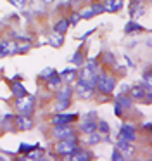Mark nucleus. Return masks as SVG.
Returning a JSON list of instances; mask_svg holds the SVG:
<instances>
[{"mask_svg": "<svg viewBox=\"0 0 152 161\" xmlns=\"http://www.w3.org/2000/svg\"><path fill=\"white\" fill-rule=\"evenodd\" d=\"M55 92H57V106H55V113L66 111V109L71 106V97H73L74 88L71 87V83H66V85H61Z\"/></svg>", "mask_w": 152, "mask_h": 161, "instance_id": "obj_2", "label": "nucleus"}, {"mask_svg": "<svg viewBox=\"0 0 152 161\" xmlns=\"http://www.w3.org/2000/svg\"><path fill=\"white\" fill-rule=\"evenodd\" d=\"M116 102L121 106V108L124 109V111H130L131 108H133V99L130 97V95H124V94H119L116 97Z\"/></svg>", "mask_w": 152, "mask_h": 161, "instance_id": "obj_17", "label": "nucleus"}, {"mask_svg": "<svg viewBox=\"0 0 152 161\" xmlns=\"http://www.w3.org/2000/svg\"><path fill=\"white\" fill-rule=\"evenodd\" d=\"M0 57H5V54L2 52V49H0Z\"/></svg>", "mask_w": 152, "mask_h": 161, "instance_id": "obj_39", "label": "nucleus"}, {"mask_svg": "<svg viewBox=\"0 0 152 161\" xmlns=\"http://www.w3.org/2000/svg\"><path fill=\"white\" fill-rule=\"evenodd\" d=\"M62 85V78H61V75L55 71V73H52L50 76L47 78V87L50 88V90H57L59 87Z\"/></svg>", "mask_w": 152, "mask_h": 161, "instance_id": "obj_16", "label": "nucleus"}, {"mask_svg": "<svg viewBox=\"0 0 152 161\" xmlns=\"http://www.w3.org/2000/svg\"><path fill=\"white\" fill-rule=\"evenodd\" d=\"M12 94L16 95V99H21L24 95H28V90L24 88V85L21 81H14L12 83Z\"/></svg>", "mask_w": 152, "mask_h": 161, "instance_id": "obj_20", "label": "nucleus"}, {"mask_svg": "<svg viewBox=\"0 0 152 161\" xmlns=\"http://www.w3.org/2000/svg\"><path fill=\"white\" fill-rule=\"evenodd\" d=\"M104 9H106V12H117L123 9V0H104Z\"/></svg>", "mask_w": 152, "mask_h": 161, "instance_id": "obj_15", "label": "nucleus"}, {"mask_svg": "<svg viewBox=\"0 0 152 161\" xmlns=\"http://www.w3.org/2000/svg\"><path fill=\"white\" fill-rule=\"evenodd\" d=\"M14 121H16V125L19 126V130H31L33 128V119H31V116L17 114L16 118H14Z\"/></svg>", "mask_w": 152, "mask_h": 161, "instance_id": "obj_13", "label": "nucleus"}, {"mask_svg": "<svg viewBox=\"0 0 152 161\" xmlns=\"http://www.w3.org/2000/svg\"><path fill=\"white\" fill-rule=\"evenodd\" d=\"M86 144H88V146H97V144H100L102 142V133L100 132H92V133H88V139L85 140Z\"/></svg>", "mask_w": 152, "mask_h": 161, "instance_id": "obj_21", "label": "nucleus"}, {"mask_svg": "<svg viewBox=\"0 0 152 161\" xmlns=\"http://www.w3.org/2000/svg\"><path fill=\"white\" fill-rule=\"evenodd\" d=\"M16 109L19 111V114L31 116L35 113V97L33 95H24L21 99H16Z\"/></svg>", "mask_w": 152, "mask_h": 161, "instance_id": "obj_5", "label": "nucleus"}, {"mask_svg": "<svg viewBox=\"0 0 152 161\" xmlns=\"http://www.w3.org/2000/svg\"><path fill=\"white\" fill-rule=\"evenodd\" d=\"M48 42H50L52 47H61L62 43H64V35H61V33H52L50 36H48Z\"/></svg>", "mask_w": 152, "mask_h": 161, "instance_id": "obj_22", "label": "nucleus"}, {"mask_svg": "<svg viewBox=\"0 0 152 161\" xmlns=\"http://www.w3.org/2000/svg\"><path fill=\"white\" fill-rule=\"evenodd\" d=\"M9 2H10V5H14L16 9H24L28 4V0H9Z\"/></svg>", "mask_w": 152, "mask_h": 161, "instance_id": "obj_30", "label": "nucleus"}, {"mask_svg": "<svg viewBox=\"0 0 152 161\" xmlns=\"http://www.w3.org/2000/svg\"><path fill=\"white\" fill-rule=\"evenodd\" d=\"M69 61H71L74 66H83V64H85V57H83V52L78 49L74 54H73V57H69Z\"/></svg>", "mask_w": 152, "mask_h": 161, "instance_id": "obj_23", "label": "nucleus"}, {"mask_svg": "<svg viewBox=\"0 0 152 161\" xmlns=\"http://www.w3.org/2000/svg\"><path fill=\"white\" fill-rule=\"evenodd\" d=\"M144 5H140V2H133V4H131V18H138V16L140 14H144Z\"/></svg>", "mask_w": 152, "mask_h": 161, "instance_id": "obj_26", "label": "nucleus"}, {"mask_svg": "<svg viewBox=\"0 0 152 161\" xmlns=\"http://www.w3.org/2000/svg\"><path fill=\"white\" fill-rule=\"evenodd\" d=\"M128 90H130V85H128V83H123V87H121V92H119V94H128Z\"/></svg>", "mask_w": 152, "mask_h": 161, "instance_id": "obj_37", "label": "nucleus"}, {"mask_svg": "<svg viewBox=\"0 0 152 161\" xmlns=\"http://www.w3.org/2000/svg\"><path fill=\"white\" fill-rule=\"evenodd\" d=\"M128 94H130V97L133 99V101H140V99H144V97H145V94H147V88H145L142 83H138V85H131L130 90H128Z\"/></svg>", "mask_w": 152, "mask_h": 161, "instance_id": "obj_11", "label": "nucleus"}, {"mask_svg": "<svg viewBox=\"0 0 152 161\" xmlns=\"http://www.w3.org/2000/svg\"><path fill=\"white\" fill-rule=\"evenodd\" d=\"M79 21H81V16H79V12H73L71 18H69V25H71V26H76Z\"/></svg>", "mask_w": 152, "mask_h": 161, "instance_id": "obj_31", "label": "nucleus"}, {"mask_svg": "<svg viewBox=\"0 0 152 161\" xmlns=\"http://www.w3.org/2000/svg\"><path fill=\"white\" fill-rule=\"evenodd\" d=\"M35 147H38V146H28V144H21V147H19V153H30L31 149H35Z\"/></svg>", "mask_w": 152, "mask_h": 161, "instance_id": "obj_36", "label": "nucleus"}, {"mask_svg": "<svg viewBox=\"0 0 152 161\" xmlns=\"http://www.w3.org/2000/svg\"><path fill=\"white\" fill-rule=\"evenodd\" d=\"M114 113H116V116H123V114H124V113H126V111H124V109L121 108V106L117 104L116 101H114Z\"/></svg>", "mask_w": 152, "mask_h": 161, "instance_id": "obj_35", "label": "nucleus"}, {"mask_svg": "<svg viewBox=\"0 0 152 161\" xmlns=\"http://www.w3.org/2000/svg\"><path fill=\"white\" fill-rule=\"evenodd\" d=\"M90 7H92V11H93V14H102V12H106V9H104V4L102 2H93L92 5H90Z\"/></svg>", "mask_w": 152, "mask_h": 161, "instance_id": "obj_29", "label": "nucleus"}, {"mask_svg": "<svg viewBox=\"0 0 152 161\" xmlns=\"http://www.w3.org/2000/svg\"><path fill=\"white\" fill-rule=\"evenodd\" d=\"M74 92H76V97H78V99H81V101H88V99H92L93 94H95V87H92L88 80L76 78Z\"/></svg>", "mask_w": 152, "mask_h": 161, "instance_id": "obj_4", "label": "nucleus"}, {"mask_svg": "<svg viewBox=\"0 0 152 161\" xmlns=\"http://www.w3.org/2000/svg\"><path fill=\"white\" fill-rule=\"evenodd\" d=\"M43 158H45L43 151L38 149V147H35V149H31L30 153H28V156L24 158V159H31V161H33V159H43Z\"/></svg>", "mask_w": 152, "mask_h": 161, "instance_id": "obj_24", "label": "nucleus"}, {"mask_svg": "<svg viewBox=\"0 0 152 161\" xmlns=\"http://www.w3.org/2000/svg\"><path fill=\"white\" fill-rule=\"evenodd\" d=\"M78 119V114L76 113H55L54 116L50 118L52 125H71L73 121Z\"/></svg>", "mask_w": 152, "mask_h": 161, "instance_id": "obj_7", "label": "nucleus"}, {"mask_svg": "<svg viewBox=\"0 0 152 161\" xmlns=\"http://www.w3.org/2000/svg\"><path fill=\"white\" fill-rule=\"evenodd\" d=\"M31 49V43H17V54H24Z\"/></svg>", "mask_w": 152, "mask_h": 161, "instance_id": "obj_32", "label": "nucleus"}, {"mask_svg": "<svg viewBox=\"0 0 152 161\" xmlns=\"http://www.w3.org/2000/svg\"><path fill=\"white\" fill-rule=\"evenodd\" d=\"M117 139L119 140H126V142H135L137 140V132L131 125H121L119 132H117Z\"/></svg>", "mask_w": 152, "mask_h": 161, "instance_id": "obj_9", "label": "nucleus"}, {"mask_svg": "<svg viewBox=\"0 0 152 161\" xmlns=\"http://www.w3.org/2000/svg\"><path fill=\"white\" fill-rule=\"evenodd\" d=\"M61 78L64 83H73V81H76V78H78V71L76 69H64L61 71Z\"/></svg>", "mask_w": 152, "mask_h": 161, "instance_id": "obj_18", "label": "nucleus"}, {"mask_svg": "<svg viewBox=\"0 0 152 161\" xmlns=\"http://www.w3.org/2000/svg\"><path fill=\"white\" fill-rule=\"evenodd\" d=\"M52 73H55V69H54V68H45V69L40 73V78H43V80H47V78L50 76Z\"/></svg>", "mask_w": 152, "mask_h": 161, "instance_id": "obj_34", "label": "nucleus"}, {"mask_svg": "<svg viewBox=\"0 0 152 161\" xmlns=\"http://www.w3.org/2000/svg\"><path fill=\"white\" fill-rule=\"evenodd\" d=\"M111 159H112V161H124V156L117 149H114L112 154H111Z\"/></svg>", "mask_w": 152, "mask_h": 161, "instance_id": "obj_33", "label": "nucleus"}, {"mask_svg": "<svg viewBox=\"0 0 152 161\" xmlns=\"http://www.w3.org/2000/svg\"><path fill=\"white\" fill-rule=\"evenodd\" d=\"M52 135L57 140L61 139H68V137L76 135V128L71 125H54V130H52Z\"/></svg>", "mask_w": 152, "mask_h": 161, "instance_id": "obj_8", "label": "nucleus"}, {"mask_svg": "<svg viewBox=\"0 0 152 161\" xmlns=\"http://www.w3.org/2000/svg\"><path fill=\"white\" fill-rule=\"evenodd\" d=\"M97 130H99L102 135H107V133L111 132V128H109V125H107V121H104V119H99V121H97Z\"/></svg>", "mask_w": 152, "mask_h": 161, "instance_id": "obj_27", "label": "nucleus"}, {"mask_svg": "<svg viewBox=\"0 0 152 161\" xmlns=\"http://www.w3.org/2000/svg\"><path fill=\"white\" fill-rule=\"evenodd\" d=\"M0 49L5 56H14V54H17V42L16 40H3V42H0Z\"/></svg>", "mask_w": 152, "mask_h": 161, "instance_id": "obj_12", "label": "nucleus"}, {"mask_svg": "<svg viewBox=\"0 0 152 161\" xmlns=\"http://www.w3.org/2000/svg\"><path fill=\"white\" fill-rule=\"evenodd\" d=\"M55 0H41V4H45V5H50V4H54Z\"/></svg>", "mask_w": 152, "mask_h": 161, "instance_id": "obj_38", "label": "nucleus"}, {"mask_svg": "<svg viewBox=\"0 0 152 161\" xmlns=\"http://www.w3.org/2000/svg\"><path fill=\"white\" fill-rule=\"evenodd\" d=\"M117 80L112 76V75H107V73H97V85H95V90H99L100 94L104 95H111L116 88Z\"/></svg>", "mask_w": 152, "mask_h": 161, "instance_id": "obj_3", "label": "nucleus"}, {"mask_svg": "<svg viewBox=\"0 0 152 161\" xmlns=\"http://www.w3.org/2000/svg\"><path fill=\"white\" fill-rule=\"evenodd\" d=\"M68 159H73V161H90V159H93V154L90 153V151L81 149V147H79V149L76 151L74 154H71Z\"/></svg>", "mask_w": 152, "mask_h": 161, "instance_id": "obj_14", "label": "nucleus"}, {"mask_svg": "<svg viewBox=\"0 0 152 161\" xmlns=\"http://www.w3.org/2000/svg\"><path fill=\"white\" fill-rule=\"evenodd\" d=\"M79 16H81V19H92L95 14H93L92 7L88 5V7H85V9H81V11H79Z\"/></svg>", "mask_w": 152, "mask_h": 161, "instance_id": "obj_28", "label": "nucleus"}, {"mask_svg": "<svg viewBox=\"0 0 152 161\" xmlns=\"http://www.w3.org/2000/svg\"><path fill=\"white\" fill-rule=\"evenodd\" d=\"M116 149L124 156V159H126V158H131L135 154V151H137L133 146V142H126V140H119V139H117V142H116Z\"/></svg>", "mask_w": 152, "mask_h": 161, "instance_id": "obj_10", "label": "nucleus"}, {"mask_svg": "<svg viewBox=\"0 0 152 161\" xmlns=\"http://www.w3.org/2000/svg\"><path fill=\"white\" fill-rule=\"evenodd\" d=\"M78 149H79V139H78L76 135L68 137V139H61L57 144H55V147H54L55 154H59V156H64L66 159H68L71 154H74Z\"/></svg>", "mask_w": 152, "mask_h": 161, "instance_id": "obj_1", "label": "nucleus"}, {"mask_svg": "<svg viewBox=\"0 0 152 161\" xmlns=\"http://www.w3.org/2000/svg\"><path fill=\"white\" fill-rule=\"evenodd\" d=\"M97 121H99L97 114L93 111H90L88 114H85V118H83V123H81V126H79V132L85 133V135L95 132L97 130Z\"/></svg>", "mask_w": 152, "mask_h": 161, "instance_id": "obj_6", "label": "nucleus"}, {"mask_svg": "<svg viewBox=\"0 0 152 161\" xmlns=\"http://www.w3.org/2000/svg\"><path fill=\"white\" fill-rule=\"evenodd\" d=\"M142 30H144V26L135 21H128L126 26H124V33H135V31H142Z\"/></svg>", "mask_w": 152, "mask_h": 161, "instance_id": "obj_25", "label": "nucleus"}, {"mask_svg": "<svg viewBox=\"0 0 152 161\" xmlns=\"http://www.w3.org/2000/svg\"><path fill=\"white\" fill-rule=\"evenodd\" d=\"M68 30H69V19H68V18L59 19V21L54 25V31H55V33H61V35H64Z\"/></svg>", "mask_w": 152, "mask_h": 161, "instance_id": "obj_19", "label": "nucleus"}]
</instances>
